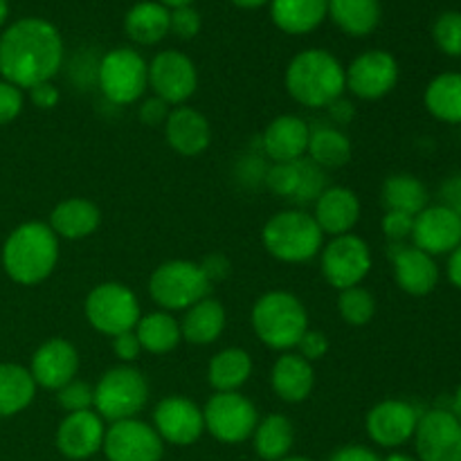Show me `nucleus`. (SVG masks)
I'll return each mask as SVG.
<instances>
[{"label": "nucleus", "mask_w": 461, "mask_h": 461, "mask_svg": "<svg viewBox=\"0 0 461 461\" xmlns=\"http://www.w3.org/2000/svg\"><path fill=\"white\" fill-rule=\"evenodd\" d=\"M270 387L284 403H304L315 390V369L297 351H284L270 369Z\"/></svg>", "instance_id": "393cba45"}, {"label": "nucleus", "mask_w": 461, "mask_h": 461, "mask_svg": "<svg viewBox=\"0 0 461 461\" xmlns=\"http://www.w3.org/2000/svg\"><path fill=\"white\" fill-rule=\"evenodd\" d=\"M372 266V248L354 232L331 237V241L324 243L320 250V268L324 279L338 293L351 286H363Z\"/></svg>", "instance_id": "9b49d317"}, {"label": "nucleus", "mask_w": 461, "mask_h": 461, "mask_svg": "<svg viewBox=\"0 0 461 461\" xmlns=\"http://www.w3.org/2000/svg\"><path fill=\"white\" fill-rule=\"evenodd\" d=\"M165 140L171 151H176L178 156L196 158L210 149L212 124L196 108L176 106L167 115Z\"/></svg>", "instance_id": "b1692460"}, {"label": "nucleus", "mask_w": 461, "mask_h": 461, "mask_svg": "<svg viewBox=\"0 0 461 461\" xmlns=\"http://www.w3.org/2000/svg\"><path fill=\"white\" fill-rule=\"evenodd\" d=\"M360 214H363V205H360L358 194L342 185L324 187V192L313 203V219L324 237H342V234L354 232Z\"/></svg>", "instance_id": "4be33fe9"}, {"label": "nucleus", "mask_w": 461, "mask_h": 461, "mask_svg": "<svg viewBox=\"0 0 461 461\" xmlns=\"http://www.w3.org/2000/svg\"><path fill=\"white\" fill-rule=\"evenodd\" d=\"M297 354L304 360H309L311 365L318 363V360L327 358L329 354V338L324 336L322 331H315V329H309V331L302 336V340L297 342Z\"/></svg>", "instance_id": "49530a36"}, {"label": "nucleus", "mask_w": 461, "mask_h": 461, "mask_svg": "<svg viewBox=\"0 0 461 461\" xmlns=\"http://www.w3.org/2000/svg\"><path fill=\"white\" fill-rule=\"evenodd\" d=\"M351 153H354L351 140L336 126H320V129L311 131L306 156L320 169H342L345 165H349Z\"/></svg>", "instance_id": "e433bc0d"}, {"label": "nucleus", "mask_w": 461, "mask_h": 461, "mask_svg": "<svg viewBox=\"0 0 461 461\" xmlns=\"http://www.w3.org/2000/svg\"><path fill=\"white\" fill-rule=\"evenodd\" d=\"M205 432H210L219 444H246L259 423V410L241 392H216L203 405Z\"/></svg>", "instance_id": "9d476101"}, {"label": "nucleus", "mask_w": 461, "mask_h": 461, "mask_svg": "<svg viewBox=\"0 0 461 461\" xmlns=\"http://www.w3.org/2000/svg\"><path fill=\"white\" fill-rule=\"evenodd\" d=\"M212 293V282L201 264L189 259H171L158 266L149 277V295L160 311H187Z\"/></svg>", "instance_id": "0eeeda50"}, {"label": "nucleus", "mask_w": 461, "mask_h": 461, "mask_svg": "<svg viewBox=\"0 0 461 461\" xmlns=\"http://www.w3.org/2000/svg\"><path fill=\"white\" fill-rule=\"evenodd\" d=\"M59 237L43 221H27L14 228L3 246V268L12 282L36 286L59 264Z\"/></svg>", "instance_id": "7ed1b4c3"}, {"label": "nucleus", "mask_w": 461, "mask_h": 461, "mask_svg": "<svg viewBox=\"0 0 461 461\" xmlns=\"http://www.w3.org/2000/svg\"><path fill=\"white\" fill-rule=\"evenodd\" d=\"M84 315L95 331L115 338L133 331L142 311L133 288L122 282H102L86 295Z\"/></svg>", "instance_id": "1a4fd4ad"}, {"label": "nucleus", "mask_w": 461, "mask_h": 461, "mask_svg": "<svg viewBox=\"0 0 461 461\" xmlns=\"http://www.w3.org/2000/svg\"><path fill=\"white\" fill-rule=\"evenodd\" d=\"M428 187L421 178L412 174H392L381 189V201L385 212H403L417 216L428 207Z\"/></svg>", "instance_id": "c9c22d12"}, {"label": "nucleus", "mask_w": 461, "mask_h": 461, "mask_svg": "<svg viewBox=\"0 0 461 461\" xmlns=\"http://www.w3.org/2000/svg\"><path fill=\"white\" fill-rule=\"evenodd\" d=\"M390 261L396 286L405 295L426 297L439 286L441 270L437 259L412 243H390Z\"/></svg>", "instance_id": "a211bd4d"}, {"label": "nucleus", "mask_w": 461, "mask_h": 461, "mask_svg": "<svg viewBox=\"0 0 461 461\" xmlns=\"http://www.w3.org/2000/svg\"><path fill=\"white\" fill-rule=\"evenodd\" d=\"M448 408L453 410L455 417H457L459 421H461V383L457 385V390H455V394H453V399H450Z\"/></svg>", "instance_id": "4d7b16f0"}, {"label": "nucleus", "mask_w": 461, "mask_h": 461, "mask_svg": "<svg viewBox=\"0 0 461 461\" xmlns=\"http://www.w3.org/2000/svg\"><path fill=\"white\" fill-rule=\"evenodd\" d=\"M329 461H383L381 455L374 448L363 444H347L342 448H338L336 453H331Z\"/></svg>", "instance_id": "8fccbe9b"}, {"label": "nucleus", "mask_w": 461, "mask_h": 461, "mask_svg": "<svg viewBox=\"0 0 461 461\" xmlns=\"http://www.w3.org/2000/svg\"><path fill=\"white\" fill-rule=\"evenodd\" d=\"M30 93V102L34 104L39 111H52L61 102V90L52 84V81H45V84L34 86V88L27 90Z\"/></svg>", "instance_id": "09e8293b"}, {"label": "nucleus", "mask_w": 461, "mask_h": 461, "mask_svg": "<svg viewBox=\"0 0 461 461\" xmlns=\"http://www.w3.org/2000/svg\"><path fill=\"white\" fill-rule=\"evenodd\" d=\"M151 426L156 428L158 437L165 441V446L169 444L176 446V448L194 446L205 435L203 408L194 403L192 399L180 394H171L158 401L156 410H153Z\"/></svg>", "instance_id": "f3484780"}, {"label": "nucleus", "mask_w": 461, "mask_h": 461, "mask_svg": "<svg viewBox=\"0 0 461 461\" xmlns=\"http://www.w3.org/2000/svg\"><path fill=\"white\" fill-rule=\"evenodd\" d=\"M151 387H149L147 376L133 365H117L95 385L93 410L106 423L124 421V419H135L149 403Z\"/></svg>", "instance_id": "423d86ee"}, {"label": "nucleus", "mask_w": 461, "mask_h": 461, "mask_svg": "<svg viewBox=\"0 0 461 461\" xmlns=\"http://www.w3.org/2000/svg\"><path fill=\"white\" fill-rule=\"evenodd\" d=\"M169 111H171V108L167 106L162 99L151 97V99H147V102H142V106H140L138 113H140V120H142L144 124L158 126V124H165Z\"/></svg>", "instance_id": "3c124183"}, {"label": "nucleus", "mask_w": 461, "mask_h": 461, "mask_svg": "<svg viewBox=\"0 0 461 461\" xmlns=\"http://www.w3.org/2000/svg\"><path fill=\"white\" fill-rule=\"evenodd\" d=\"M108 423L95 410L72 412L61 419L54 435V444L68 461H86L102 453Z\"/></svg>", "instance_id": "aec40b11"}, {"label": "nucleus", "mask_w": 461, "mask_h": 461, "mask_svg": "<svg viewBox=\"0 0 461 461\" xmlns=\"http://www.w3.org/2000/svg\"><path fill=\"white\" fill-rule=\"evenodd\" d=\"M171 9L160 5L158 0H140L126 12L124 32L133 43L138 45H158L169 34Z\"/></svg>", "instance_id": "c85d7f7f"}, {"label": "nucleus", "mask_w": 461, "mask_h": 461, "mask_svg": "<svg viewBox=\"0 0 461 461\" xmlns=\"http://www.w3.org/2000/svg\"><path fill=\"white\" fill-rule=\"evenodd\" d=\"M27 369L36 387L59 392L79 374V351L66 338H50L34 351Z\"/></svg>", "instance_id": "412c9836"}, {"label": "nucleus", "mask_w": 461, "mask_h": 461, "mask_svg": "<svg viewBox=\"0 0 461 461\" xmlns=\"http://www.w3.org/2000/svg\"><path fill=\"white\" fill-rule=\"evenodd\" d=\"M311 126L300 115H277L261 133V149L273 165L304 160L309 151Z\"/></svg>", "instance_id": "5701e85b"}, {"label": "nucleus", "mask_w": 461, "mask_h": 461, "mask_svg": "<svg viewBox=\"0 0 461 461\" xmlns=\"http://www.w3.org/2000/svg\"><path fill=\"white\" fill-rule=\"evenodd\" d=\"M50 228L57 234L59 241H81V239L93 237L102 225V212L93 201L81 196L63 198L57 203L50 214Z\"/></svg>", "instance_id": "a878e982"}, {"label": "nucleus", "mask_w": 461, "mask_h": 461, "mask_svg": "<svg viewBox=\"0 0 461 461\" xmlns=\"http://www.w3.org/2000/svg\"><path fill=\"white\" fill-rule=\"evenodd\" d=\"M381 0H329L327 18L347 36L365 39L381 25Z\"/></svg>", "instance_id": "c756f323"}, {"label": "nucleus", "mask_w": 461, "mask_h": 461, "mask_svg": "<svg viewBox=\"0 0 461 461\" xmlns=\"http://www.w3.org/2000/svg\"><path fill=\"white\" fill-rule=\"evenodd\" d=\"M412 444L419 461H461V421L450 408L435 405L419 417Z\"/></svg>", "instance_id": "4468645a"}, {"label": "nucleus", "mask_w": 461, "mask_h": 461, "mask_svg": "<svg viewBox=\"0 0 461 461\" xmlns=\"http://www.w3.org/2000/svg\"><path fill=\"white\" fill-rule=\"evenodd\" d=\"M230 3L239 9H261L270 5V0H230Z\"/></svg>", "instance_id": "6e6d98bb"}, {"label": "nucleus", "mask_w": 461, "mask_h": 461, "mask_svg": "<svg viewBox=\"0 0 461 461\" xmlns=\"http://www.w3.org/2000/svg\"><path fill=\"white\" fill-rule=\"evenodd\" d=\"M264 183L268 192L279 198H295L297 189L302 183V160L284 162V165H273L264 176Z\"/></svg>", "instance_id": "ea45409f"}, {"label": "nucleus", "mask_w": 461, "mask_h": 461, "mask_svg": "<svg viewBox=\"0 0 461 461\" xmlns=\"http://www.w3.org/2000/svg\"><path fill=\"white\" fill-rule=\"evenodd\" d=\"M111 340H113V354H115L117 360H120V365H133L135 360L140 358V354H142V347H140L135 331L120 333V336L111 338Z\"/></svg>", "instance_id": "de8ad7c7"}, {"label": "nucleus", "mask_w": 461, "mask_h": 461, "mask_svg": "<svg viewBox=\"0 0 461 461\" xmlns=\"http://www.w3.org/2000/svg\"><path fill=\"white\" fill-rule=\"evenodd\" d=\"M201 27H203V18L194 5H189V7L171 9L169 34H176L178 39L189 41L194 39V36L201 34Z\"/></svg>", "instance_id": "79ce46f5"}, {"label": "nucleus", "mask_w": 461, "mask_h": 461, "mask_svg": "<svg viewBox=\"0 0 461 461\" xmlns=\"http://www.w3.org/2000/svg\"><path fill=\"white\" fill-rule=\"evenodd\" d=\"M36 383L30 369L16 363H0V419L25 412L36 399Z\"/></svg>", "instance_id": "f704fd0d"}, {"label": "nucleus", "mask_w": 461, "mask_h": 461, "mask_svg": "<svg viewBox=\"0 0 461 461\" xmlns=\"http://www.w3.org/2000/svg\"><path fill=\"white\" fill-rule=\"evenodd\" d=\"M25 106V95L9 81L0 79V126H7L16 120Z\"/></svg>", "instance_id": "a18cd8bd"}, {"label": "nucleus", "mask_w": 461, "mask_h": 461, "mask_svg": "<svg viewBox=\"0 0 461 461\" xmlns=\"http://www.w3.org/2000/svg\"><path fill=\"white\" fill-rule=\"evenodd\" d=\"M432 41L446 57H461V12H444L432 23Z\"/></svg>", "instance_id": "58836bf2"}, {"label": "nucleus", "mask_w": 461, "mask_h": 461, "mask_svg": "<svg viewBox=\"0 0 461 461\" xmlns=\"http://www.w3.org/2000/svg\"><path fill=\"white\" fill-rule=\"evenodd\" d=\"M9 18V0H0V30L5 27Z\"/></svg>", "instance_id": "052dcab7"}, {"label": "nucleus", "mask_w": 461, "mask_h": 461, "mask_svg": "<svg viewBox=\"0 0 461 461\" xmlns=\"http://www.w3.org/2000/svg\"><path fill=\"white\" fill-rule=\"evenodd\" d=\"M160 5H165L167 9H178V7H189V5H194L196 0H158Z\"/></svg>", "instance_id": "bf43d9fd"}, {"label": "nucleus", "mask_w": 461, "mask_h": 461, "mask_svg": "<svg viewBox=\"0 0 461 461\" xmlns=\"http://www.w3.org/2000/svg\"><path fill=\"white\" fill-rule=\"evenodd\" d=\"M252 331L257 340L273 351H291L309 331L304 302L288 291H268L252 304Z\"/></svg>", "instance_id": "20e7f679"}, {"label": "nucleus", "mask_w": 461, "mask_h": 461, "mask_svg": "<svg viewBox=\"0 0 461 461\" xmlns=\"http://www.w3.org/2000/svg\"><path fill=\"white\" fill-rule=\"evenodd\" d=\"M446 277H448L450 286L461 291V243L448 255V264H446Z\"/></svg>", "instance_id": "864d4df0"}, {"label": "nucleus", "mask_w": 461, "mask_h": 461, "mask_svg": "<svg viewBox=\"0 0 461 461\" xmlns=\"http://www.w3.org/2000/svg\"><path fill=\"white\" fill-rule=\"evenodd\" d=\"M419 408L405 399H385L365 417V432L378 448L399 450L414 439L419 426Z\"/></svg>", "instance_id": "2eb2a0df"}, {"label": "nucleus", "mask_w": 461, "mask_h": 461, "mask_svg": "<svg viewBox=\"0 0 461 461\" xmlns=\"http://www.w3.org/2000/svg\"><path fill=\"white\" fill-rule=\"evenodd\" d=\"M329 0H270L275 27L288 36H304L327 21Z\"/></svg>", "instance_id": "cd10ccee"}, {"label": "nucleus", "mask_w": 461, "mask_h": 461, "mask_svg": "<svg viewBox=\"0 0 461 461\" xmlns=\"http://www.w3.org/2000/svg\"><path fill=\"white\" fill-rule=\"evenodd\" d=\"M252 448L261 461L288 457L295 446V426L286 414H266L252 432Z\"/></svg>", "instance_id": "2f4dec72"}, {"label": "nucleus", "mask_w": 461, "mask_h": 461, "mask_svg": "<svg viewBox=\"0 0 461 461\" xmlns=\"http://www.w3.org/2000/svg\"><path fill=\"white\" fill-rule=\"evenodd\" d=\"M401 77L399 61L381 48L365 50L345 68V86L363 102H378L396 88Z\"/></svg>", "instance_id": "f8f14e48"}, {"label": "nucleus", "mask_w": 461, "mask_h": 461, "mask_svg": "<svg viewBox=\"0 0 461 461\" xmlns=\"http://www.w3.org/2000/svg\"><path fill=\"white\" fill-rule=\"evenodd\" d=\"M57 401H59V405H61V410L66 414L84 412V410H93L95 385H90V383L75 378V381H70L68 385H63L61 390L57 392Z\"/></svg>", "instance_id": "a19ab883"}, {"label": "nucleus", "mask_w": 461, "mask_h": 461, "mask_svg": "<svg viewBox=\"0 0 461 461\" xmlns=\"http://www.w3.org/2000/svg\"><path fill=\"white\" fill-rule=\"evenodd\" d=\"M284 86L300 106L329 108L347 93L345 66L324 48L302 50L288 61Z\"/></svg>", "instance_id": "f03ea898"}, {"label": "nucleus", "mask_w": 461, "mask_h": 461, "mask_svg": "<svg viewBox=\"0 0 461 461\" xmlns=\"http://www.w3.org/2000/svg\"><path fill=\"white\" fill-rule=\"evenodd\" d=\"M102 453L108 461H162L165 441L151 423L138 417L124 419L106 426Z\"/></svg>", "instance_id": "dca6fc26"}, {"label": "nucleus", "mask_w": 461, "mask_h": 461, "mask_svg": "<svg viewBox=\"0 0 461 461\" xmlns=\"http://www.w3.org/2000/svg\"><path fill=\"white\" fill-rule=\"evenodd\" d=\"M324 192V169L313 165L311 160H302V183L297 189V196L293 198L295 203H309Z\"/></svg>", "instance_id": "37998d69"}, {"label": "nucleus", "mask_w": 461, "mask_h": 461, "mask_svg": "<svg viewBox=\"0 0 461 461\" xmlns=\"http://www.w3.org/2000/svg\"><path fill=\"white\" fill-rule=\"evenodd\" d=\"M97 86L117 106L140 102L149 88V61L133 48H113L97 66Z\"/></svg>", "instance_id": "6e6552de"}, {"label": "nucleus", "mask_w": 461, "mask_h": 461, "mask_svg": "<svg viewBox=\"0 0 461 461\" xmlns=\"http://www.w3.org/2000/svg\"><path fill=\"white\" fill-rule=\"evenodd\" d=\"M201 268H203V273L207 275V279L214 284V282H221V279L228 277V275H230V261L225 259L223 255H212V257H207L205 261H203Z\"/></svg>", "instance_id": "603ef678"}, {"label": "nucleus", "mask_w": 461, "mask_h": 461, "mask_svg": "<svg viewBox=\"0 0 461 461\" xmlns=\"http://www.w3.org/2000/svg\"><path fill=\"white\" fill-rule=\"evenodd\" d=\"M133 331L138 336L142 351L153 356L171 354L183 342V336H180V320H176L167 311H151V313L140 315Z\"/></svg>", "instance_id": "473e14b6"}, {"label": "nucleus", "mask_w": 461, "mask_h": 461, "mask_svg": "<svg viewBox=\"0 0 461 461\" xmlns=\"http://www.w3.org/2000/svg\"><path fill=\"white\" fill-rule=\"evenodd\" d=\"M261 243L264 250L282 264H306L320 255L324 234L309 212L282 210L261 228Z\"/></svg>", "instance_id": "39448f33"}, {"label": "nucleus", "mask_w": 461, "mask_h": 461, "mask_svg": "<svg viewBox=\"0 0 461 461\" xmlns=\"http://www.w3.org/2000/svg\"><path fill=\"white\" fill-rule=\"evenodd\" d=\"M149 88L167 106H185L198 88L196 63L180 50H162L149 61Z\"/></svg>", "instance_id": "ddd939ff"}, {"label": "nucleus", "mask_w": 461, "mask_h": 461, "mask_svg": "<svg viewBox=\"0 0 461 461\" xmlns=\"http://www.w3.org/2000/svg\"><path fill=\"white\" fill-rule=\"evenodd\" d=\"M423 106L444 124H461V72H441L428 81Z\"/></svg>", "instance_id": "72a5a7b5"}, {"label": "nucleus", "mask_w": 461, "mask_h": 461, "mask_svg": "<svg viewBox=\"0 0 461 461\" xmlns=\"http://www.w3.org/2000/svg\"><path fill=\"white\" fill-rule=\"evenodd\" d=\"M338 313L349 327H367L376 315V297L365 286H351L338 295Z\"/></svg>", "instance_id": "4c0bfd02"}, {"label": "nucleus", "mask_w": 461, "mask_h": 461, "mask_svg": "<svg viewBox=\"0 0 461 461\" xmlns=\"http://www.w3.org/2000/svg\"><path fill=\"white\" fill-rule=\"evenodd\" d=\"M383 461H419L414 455H408V453H401V450H392L387 457H383Z\"/></svg>", "instance_id": "13d9d810"}, {"label": "nucleus", "mask_w": 461, "mask_h": 461, "mask_svg": "<svg viewBox=\"0 0 461 461\" xmlns=\"http://www.w3.org/2000/svg\"><path fill=\"white\" fill-rule=\"evenodd\" d=\"M412 228L414 216L403 214V212H385L381 221V230L390 243H410Z\"/></svg>", "instance_id": "c03bdc74"}, {"label": "nucleus", "mask_w": 461, "mask_h": 461, "mask_svg": "<svg viewBox=\"0 0 461 461\" xmlns=\"http://www.w3.org/2000/svg\"><path fill=\"white\" fill-rule=\"evenodd\" d=\"M252 356L241 347H228L212 356L207 365V383L214 392H239L252 376Z\"/></svg>", "instance_id": "7c9ffc66"}, {"label": "nucleus", "mask_w": 461, "mask_h": 461, "mask_svg": "<svg viewBox=\"0 0 461 461\" xmlns=\"http://www.w3.org/2000/svg\"><path fill=\"white\" fill-rule=\"evenodd\" d=\"M279 461H315V459L304 457V455H288V457H284V459H279Z\"/></svg>", "instance_id": "680f3d73"}, {"label": "nucleus", "mask_w": 461, "mask_h": 461, "mask_svg": "<svg viewBox=\"0 0 461 461\" xmlns=\"http://www.w3.org/2000/svg\"><path fill=\"white\" fill-rule=\"evenodd\" d=\"M66 57L61 32L41 16H25L0 34V75L21 90L52 81Z\"/></svg>", "instance_id": "f257e3e1"}, {"label": "nucleus", "mask_w": 461, "mask_h": 461, "mask_svg": "<svg viewBox=\"0 0 461 461\" xmlns=\"http://www.w3.org/2000/svg\"><path fill=\"white\" fill-rule=\"evenodd\" d=\"M444 196H446L444 205L453 207L455 212H459V214H461V178L450 180V183L446 185Z\"/></svg>", "instance_id": "5fc2aeb1"}, {"label": "nucleus", "mask_w": 461, "mask_h": 461, "mask_svg": "<svg viewBox=\"0 0 461 461\" xmlns=\"http://www.w3.org/2000/svg\"><path fill=\"white\" fill-rule=\"evenodd\" d=\"M412 246L430 257H448L461 243V214L448 205H428L414 216Z\"/></svg>", "instance_id": "6ab92c4d"}, {"label": "nucleus", "mask_w": 461, "mask_h": 461, "mask_svg": "<svg viewBox=\"0 0 461 461\" xmlns=\"http://www.w3.org/2000/svg\"><path fill=\"white\" fill-rule=\"evenodd\" d=\"M228 313L216 297H205L185 311L180 320V336L194 347H210L223 336Z\"/></svg>", "instance_id": "bb28decb"}]
</instances>
